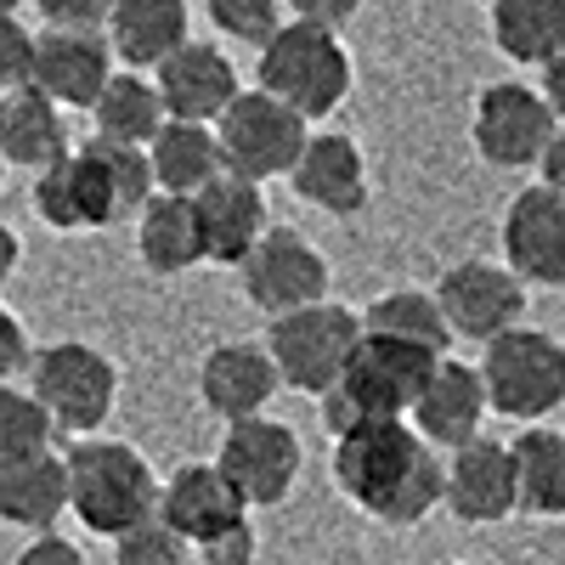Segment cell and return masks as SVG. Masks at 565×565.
<instances>
[{
	"instance_id": "277c9868",
	"label": "cell",
	"mask_w": 565,
	"mask_h": 565,
	"mask_svg": "<svg viewBox=\"0 0 565 565\" xmlns=\"http://www.w3.org/2000/svg\"><path fill=\"white\" fill-rule=\"evenodd\" d=\"M351 52L334 29L289 18L260 45V90L289 103L300 119H328L351 97Z\"/></svg>"
},
{
	"instance_id": "8d00e7d4",
	"label": "cell",
	"mask_w": 565,
	"mask_h": 565,
	"mask_svg": "<svg viewBox=\"0 0 565 565\" xmlns=\"http://www.w3.org/2000/svg\"><path fill=\"white\" fill-rule=\"evenodd\" d=\"M45 29H103L114 0H34Z\"/></svg>"
},
{
	"instance_id": "f1b7e54d",
	"label": "cell",
	"mask_w": 565,
	"mask_h": 565,
	"mask_svg": "<svg viewBox=\"0 0 565 565\" xmlns=\"http://www.w3.org/2000/svg\"><path fill=\"white\" fill-rule=\"evenodd\" d=\"M492 45L521 68L554 63L565 52V0H498L492 7Z\"/></svg>"
},
{
	"instance_id": "83f0119b",
	"label": "cell",
	"mask_w": 565,
	"mask_h": 565,
	"mask_svg": "<svg viewBox=\"0 0 565 565\" xmlns=\"http://www.w3.org/2000/svg\"><path fill=\"white\" fill-rule=\"evenodd\" d=\"M509 458H514V498H521V514L559 521L565 514V436L548 430V424H526V430L509 441Z\"/></svg>"
},
{
	"instance_id": "8992f818",
	"label": "cell",
	"mask_w": 565,
	"mask_h": 565,
	"mask_svg": "<svg viewBox=\"0 0 565 565\" xmlns=\"http://www.w3.org/2000/svg\"><path fill=\"white\" fill-rule=\"evenodd\" d=\"M356 340H362V317L340 300H317L266 322V351L277 362V380L282 391H300V396L334 391Z\"/></svg>"
},
{
	"instance_id": "f35d334b",
	"label": "cell",
	"mask_w": 565,
	"mask_h": 565,
	"mask_svg": "<svg viewBox=\"0 0 565 565\" xmlns=\"http://www.w3.org/2000/svg\"><path fill=\"white\" fill-rule=\"evenodd\" d=\"M289 7V18L295 23H317V29H345L356 12H362V0H282Z\"/></svg>"
},
{
	"instance_id": "f546056e",
	"label": "cell",
	"mask_w": 565,
	"mask_h": 565,
	"mask_svg": "<svg viewBox=\"0 0 565 565\" xmlns=\"http://www.w3.org/2000/svg\"><path fill=\"white\" fill-rule=\"evenodd\" d=\"M164 119H170V114H164L159 85H153L148 74H136V68L114 74V79L103 85V97L90 103V125H97V136H103V141H125V148H148Z\"/></svg>"
},
{
	"instance_id": "9a60e30c",
	"label": "cell",
	"mask_w": 565,
	"mask_h": 565,
	"mask_svg": "<svg viewBox=\"0 0 565 565\" xmlns=\"http://www.w3.org/2000/svg\"><path fill=\"white\" fill-rule=\"evenodd\" d=\"M159 521H164L175 537H186L193 548H204V543H215V537H226V532L249 526V503L238 498V487L221 476L215 458H210V463L193 458V463L170 469V481L159 487Z\"/></svg>"
},
{
	"instance_id": "5b68a950",
	"label": "cell",
	"mask_w": 565,
	"mask_h": 565,
	"mask_svg": "<svg viewBox=\"0 0 565 565\" xmlns=\"http://www.w3.org/2000/svg\"><path fill=\"white\" fill-rule=\"evenodd\" d=\"M23 385L40 396V407L52 413V424L63 436H97L119 402V367L103 345L52 340L29 356Z\"/></svg>"
},
{
	"instance_id": "836d02e7",
	"label": "cell",
	"mask_w": 565,
	"mask_h": 565,
	"mask_svg": "<svg viewBox=\"0 0 565 565\" xmlns=\"http://www.w3.org/2000/svg\"><path fill=\"white\" fill-rule=\"evenodd\" d=\"M210 7V23L226 34V40H238V45H260L289 23V7L282 0H204Z\"/></svg>"
},
{
	"instance_id": "30bf717a",
	"label": "cell",
	"mask_w": 565,
	"mask_h": 565,
	"mask_svg": "<svg viewBox=\"0 0 565 565\" xmlns=\"http://www.w3.org/2000/svg\"><path fill=\"white\" fill-rule=\"evenodd\" d=\"M554 130H559V119H554L548 97L532 90V85H521V79L487 85L476 97V114H469V141H476V153L498 170L543 164Z\"/></svg>"
},
{
	"instance_id": "44dd1931",
	"label": "cell",
	"mask_w": 565,
	"mask_h": 565,
	"mask_svg": "<svg viewBox=\"0 0 565 565\" xmlns=\"http://www.w3.org/2000/svg\"><path fill=\"white\" fill-rule=\"evenodd\" d=\"M295 199L322 215H362L367 210V153L345 130H311L306 153L289 170Z\"/></svg>"
},
{
	"instance_id": "d6986e66",
	"label": "cell",
	"mask_w": 565,
	"mask_h": 565,
	"mask_svg": "<svg viewBox=\"0 0 565 565\" xmlns=\"http://www.w3.org/2000/svg\"><path fill=\"white\" fill-rule=\"evenodd\" d=\"M153 85L164 97V114L170 119H199V125H215L232 103H238V68L221 45L210 40H186L153 68Z\"/></svg>"
},
{
	"instance_id": "484cf974",
	"label": "cell",
	"mask_w": 565,
	"mask_h": 565,
	"mask_svg": "<svg viewBox=\"0 0 565 565\" xmlns=\"http://www.w3.org/2000/svg\"><path fill=\"white\" fill-rule=\"evenodd\" d=\"M68 514V463L57 452L29 463H0V521L23 532H52Z\"/></svg>"
},
{
	"instance_id": "d4e9b609",
	"label": "cell",
	"mask_w": 565,
	"mask_h": 565,
	"mask_svg": "<svg viewBox=\"0 0 565 565\" xmlns=\"http://www.w3.org/2000/svg\"><path fill=\"white\" fill-rule=\"evenodd\" d=\"M136 255L153 277H181V271L204 266L199 204L186 193H153L148 210L136 215Z\"/></svg>"
},
{
	"instance_id": "74e56055",
	"label": "cell",
	"mask_w": 565,
	"mask_h": 565,
	"mask_svg": "<svg viewBox=\"0 0 565 565\" xmlns=\"http://www.w3.org/2000/svg\"><path fill=\"white\" fill-rule=\"evenodd\" d=\"M29 356H34V345L23 334V322L0 306V385H18L23 373H29Z\"/></svg>"
},
{
	"instance_id": "ac0fdd59",
	"label": "cell",
	"mask_w": 565,
	"mask_h": 565,
	"mask_svg": "<svg viewBox=\"0 0 565 565\" xmlns=\"http://www.w3.org/2000/svg\"><path fill=\"white\" fill-rule=\"evenodd\" d=\"M119 74V57L103 29H45L34 45V79L52 103L63 108H90L103 85Z\"/></svg>"
},
{
	"instance_id": "c3c4849f",
	"label": "cell",
	"mask_w": 565,
	"mask_h": 565,
	"mask_svg": "<svg viewBox=\"0 0 565 565\" xmlns=\"http://www.w3.org/2000/svg\"><path fill=\"white\" fill-rule=\"evenodd\" d=\"M481 7H498V0H481Z\"/></svg>"
},
{
	"instance_id": "4fadbf2b",
	"label": "cell",
	"mask_w": 565,
	"mask_h": 565,
	"mask_svg": "<svg viewBox=\"0 0 565 565\" xmlns=\"http://www.w3.org/2000/svg\"><path fill=\"white\" fill-rule=\"evenodd\" d=\"M74 175L85 199V232H108L125 215H141L148 199L159 193L148 148H125V141H103V136L74 148Z\"/></svg>"
},
{
	"instance_id": "7dc6e473",
	"label": "cell",
	"mask_w": 565,
	"mask_h": 565,
	"mask_svg": "<svg viewBox=\"0 0 565 565\" xmlns=\"http://www.w3.org/2000/svg\"><path fill=\"white\" fill-rule=\"evenodd\" d=\"M441 565H463V559H441Z\"/></svg>"
},
{
	"instance_id": "d590c367",
	"label": "cell",
	"mask_w": 565,
	"mask_h": 565,
	"mask_svg": "<svg viewBox=\"0 0 565 565\" xmlns=\"http://www.w3.org/2000/svg\"><path fill=\"white\" fill-rule=\"evenodd\" d=\"M34 45L40 34L23 18H0V90H18L34 79Z\"/></svg>"
},
{
	"instance_id": "f6af8a7d",
	"label": "cell",
	"mask_w": 565,
	"mask_h": 565,
	"mask_svg": "<svg viewBox=\"0 0 565 565\" xmlns=\"http://www.w3.org/2000/svg\"><path fill=\"white\" fill-rule=\"evenodd\" d=\"M18 7H23V0H0V18H18Z\"/></svg>"
},
{
	"instance_id": "2e32d148",
	"label": "cell",
	"mask_w": 565,
	"mask_h": 565,
	"mask_svg": "<svg viewBox=\"0 0 565 565\" xmlns=\"http://www.w3.org/2000/svg\"><path fill=\"white\" fill-rule=\"evenodd\" d=\"M447 514L463 526H498L509 514H521V498H514V458L509 441L476 436L447 452V492H441Z\"/></svg>"
},
{
	"instance_id": "ffe728a7",
	"label": "cell",
	"mask_w": 565,
	"mask_h": 565,
	"mask_svg": "<svg viewBox=\"0 0 565 565\" xmlns=\"http://www.w3.org/2000/svg\"><path fill=\"white\" fill-rule=\"evenodd\" d=\"M492 402H487V380H481V367H469L458 356H441L436 373H430V385L418 391L407 424L430 441L436 452H452L463 441H476L481 436V424H487Z\"/></svg>"
},
{
	"instance_id": "cb8c5ba5",
	"label": "cell",
	"mask_w": 565,
	"mask_h": 565,
	"mask_svg": "<svg viewBox=\"0 0 565 565\" xmlns=\"http://www.w3.org/2000/svg\"><path fill=\"white\" fill-rule=\"evenodd\" d=\"M193 12H186V0H114V12L103 23L114 57L125 68H159L175 45H186L193 34Z\"/></svg>"
},
{
	"instance_id": "7a4b0ae2",
	"label": "cell",
	"mask_w": 565,
	"mask_h": 565,
	"mask_svg": "<svg viewBox=\"0 0 565 565\" xmlns=\"http://www.w3.org/2000/svg\"><path fill=\"white\" fill-rule=\"evenodd\" d=\"M436 351H424L413 340H396V334H373V328H362V340L340 373L334 391H322V424L328 436H345L356 430V424L367 418H407L418 391L430 385L436 373Z\"/></svg>"
},
{
	"instance_id": "7c38bea8",
	"label": "cell",
	"mask_w": 565,
	"mask_h": 565,
	"mask_svg": "<svg viewBox=\"0 0 565 565\" xmlns=\"http://www.w3.org/2000/svg\"><path fill=\"white\" fill-rule=\"evenodd\" d=\"M436 300H441V317L452 328V340H498L509 328H521L526 317V282L514 277L503 260H458L441 271L436 282Z\"/></svg>"
},
{
	"instance_id": "e575fe53",
	"label": "cell",
	"mask_w": 565,
	"mask_h": 565,
	"mask_svg": "<svg viewBox=\"0 0 565 565\" xmlns=\"http://www.w3.org/2000/svg\"><path fill=\"white\" fill-rule=\"evenodd\" d=\"M186 559H193V543L175 537L159 514L114 537V565H186Z\"/></svg>"
},
{
	"instance_id": "6da1fadb",
	"label": "cell",
	"mask_w": 565,
	"mask_h": 565,
	"mask_svg": "<svg viewBox=\"0 0 565 565\" xmlns=\"http://www.w3.org/2000/svg\"><path fill=\"white\" fill-rule=\"evenodd\" d=\"M334 487L380 526H418L441 509L447 463L407 418H367L334 436Z\"/></svg>"
},
{
	"instance_id": "7402d4cb",
	"label": "cell",
	"mask_w": 565,
	"mask_h": 565,
	"mask_svg": "<svg viewBox=\"0 0 565 565\" xmlns=\"http://www.w3.org/2000/svg\"><path fill=\"white\" fill-rule=\"evenodd\" d=\"M193 204H199V226H204V266H244L249 249L260 244V232L271 226L260 181H249L238 170H221L210 186H199Z\"/></svg>"
},
{
	"instance_id": "4316f807",
	"label": "cell",
	"mask_w": 565,
	"mask_h": 565,
	"mask_svg": "<svg viewBox=\"0 0 565 565\" xmlns=\"http://www.w3.org/2000/svg\"><path fill=\"white\" fill-rule=\"evenodd\" d=\"M148 164H153L159 193H186V199L226 170L215 125H199V119H164L159 136L148 141Z\"/></svg>"
},
{
	"instance_id": "1f68e13d",
	"label": "cell",
	"mask_w": 565,
	"mask_h": 565,
	"mask_svg": "<svg viewBox=\"0 0 565 565\" xmlns=\"http://www.w3.org/2000/svg\"><path fill=\"white\" fill-rule=\"evenodd\" d=\"M63 430L52 424V413L40 407V396L29 385H0V463H29L45 458Z\"/></svg>"
},
{
	"instance_id": "5bb4252c",
	"label": "cell",
	"mask_w": 565,
	"mask_h": 565,
	"mask_svg": "<svg viewBox=\"0 0 565 565\" xmlns=\"http://www.w3.org/2000/svg\"><path fill=\"white\" fill-rule=\"evenodd\" d=\"M498 244H503V266L526 289H565V199L554 186L537 181L509 199Z\"/></svg>"
},
{
	"instance_id": "ee69618b",
	"label": "cell",
	"mask_w": 565,
	"mask_h": 565,
	"mask_svg": "<svg viewBox=\"0 0 565 565\" xmlns=\"http://www.w3.org/2000/svg\"><path fill=\"white\" fill-rule=\"evenodd\" d=\"M18 260H23V244H18V232L0 221V289H7V282L18 277Z\"/></svg>"
},
{
	"instance_id": "e0dca14e",
	"label": "cell",
	"mask_w": 565,
	"mask_h": 565,
	"mask_svg": "<svg viewBox=\"0 0 565 565\" xmlns=\"http://www.w3.org/2000/svg\"><path fill=\"white\" fill-rule=\"evenodd\" d=\"M277 391H282V380H277L266 340H226V345H210L199 362V402L221 424L266 413Z\"/></svg>"
},
{
	"instance_id": "b9f144b4",
	"label": "cell",
	"mask_w": 565,
	"mask_h": 565,
	"mask_svg": "<svg viewBox=\"0 0 565 565\" xmlns=\"http://www.w3.org/2000/svg\"><path fill=\"white\" fill-rule=\"evenodd\" d=\"M543 186H554V193L565 199V125L554 130V141H548V153H543Z\"/></svg>"
},
{
	"instance_id": "bcb514c9",
	"label": "cell",
	"mask_w": 565,
	"mask_h": 565,
	"mask_svg": "<svg viewBox=\"0 0 565 565\" xmlns=\"http://www.w3.org/2000/svg\"><path fill=\"white\" fill-rule=\"evenodd\" d=\"M7 170H12V164H7V153H0V186H7Z\"/></svg>"
},
{
	"instance_id": "4dcf8cb0",
	"label": "cell",
	"mask_w": 565,
	"mask_h": 565,
	"mask_svg": "<svg viewBox=\"0 0 565 565\" xmlns=\"http://www.w3.org/2000/svg\"><path fill=\"white\" fill-rule=\"evenodd\" d=\"M362 328H373V334L413 340V345L436 351V356H447V345H452V328H447V317H441L436 289H385L380 300L362 311Z\"/></svg>"
},
{
	"instance_id": "52a82bcc",
	"label": "cell",
	"mask_w": 565,
	"mask_h": 565,
	"mask_svg": "<svg viewBox=\"0 0 565 565\" xmlns=\"http://www.w3.org/2000/svg\"><path fill=\"white\" fill-rule=\"evenodd\" d=\"M481 380L492 413L514 424H543L565 407V345L543 328H509L481 345Z\"/></svg>"
},
{
	"instance_id": "60d3db41",
	"label": "cell",
	"mask_w": 565,
	"mask_h": 565,
	"mask_svg": "<svg viewBox=\"0 0 565 565\" xmlns=\"http://www.w3.org/2000/svg\"><path fill=\"white\" fill-rule=\"evenodd\" d=\"M12 565H85V554H79L68 537H57V532H40Z\"/></svg>"
},
{
	"instance_id": "ab89813d",
	"label": "cell",
	"mask_w": 565,
	"mask_h": 565,
	"mask_svg": "<svg viewBox=\"0 0 565 565\" xmlns=\"http://www.w3.org/2000/svg\"><path fill=\"white\" fill-rule=\"evenodd\" d=\"M193 554H199V565H255V532L238 526V532H226V537L193 548Z\"/></svg>"
},
{
	"instance_id": "9c48e42d",
	"label": "cell",
	"mask_w": 565,
	"mask_h": 565,
	"mask_svg": "<svg viewBox=\"0 0 565 565\" xmlns=\"http://www.w3.org/2000/svg\"><path fill=\"white\" fill-rule=\"evenodd\" d=\"M221 476L238 487V498L249 509H277V503H289L295 487H300V469H306V447L295 436V424H282V418H238V424H226V436H221Z\"/></svg>"
},
{
	"instance_id": "ba28073f",
	"label": "cell",
	"mask_w": 565,
	"mask_h": 565,
	"mask_svg": "<svg viewBox=\"0 0 565 565\" xmlns=\"http://www.w3.org/2000/svg\"><path fill=\"white\" fill-rule=\"evenodd\" d=\"M311 119H300L289 103H277L271 90H238V103H232L221 119H215V136H221V159L226 170H238L249 181H277V175H289L295 159L306 153V130Z\"/></svg>"
},
{
	"instance_id": "7bdbcfd3",
	"label": "cell",
	"mask_w": 565,
	"mask_h": 565,
	"mask_svg": "<svg viewBox=\"0 0 565 565\" xmlns=\"http://www.w3.org/2000/svg\"><path fill=\"white\" fill-rule=\"evenodd\" d=\"M543 97H548L554 119L565 125V52H559L554 63H543Z\"/></svg>"
},
{
	"instance_id": "8fae6325",
	"label": "cell",
	"mask_w": 565,
	"mask_h": 565,
	"mask_svg": "<svg viewBox=\"0 0 565 565\" xmlns=\"http://www.w3.org/2000/svg\"><path fill=\"white\" fill-rule=\"evenodd\" d=\"M238 277H244V300L266 317L317 306V300H328V282H334L328 255L295 226H266L249 260L238 266Z\"/></svg>"
},
{
	"instance_id": "3957f363",
	"label": "cell",
	"mask_w": 565,
	"mask_h": 565,
	"mask_svg": "<svg viewBox=\"0 0 565 565\" xmlns=\"http://www.w3.org/2000/svg\"><path fill=\"white\" fill-rule=\"evenodd\" d=\"M68 514H79L85 532L119 537L159 514V476L130 441L114 436H74L68 447Z\"/></svg>"
},
{
	"instance_id": "d6a6232c",
	"label": "cell",
	"mask_w": 565,
	"mask_h": 565,
	"mask_svg": "<svg viewBox=\"0 0 565 565\" xmlns=\"http://www.w3.org/2000/svg\"><path fill=\"white\" fill-rule=\"evenodd\" d=\"M34 215L52 232H85V199H79V175H74V153L45 164L34 175Z\"/></svg>"
},
{
	"instance_id": "603a6c76",
	"label": "cell",
	"mask_w": 565,
	"mask_h": 565,
	"mask_svg": "<svg viewBox=\"0 0 565 565\" xmlns=\"http://www.w3.org/2000/svg\"><path fill=\"white\" fill-rule=\"evenodd\" d=\"M68 108L52 103L40 85H18V90H0V153L7 164H23L29 175H40L45 164H57L74 153V136H68Z\"/></svg>"
}]
</instances>
